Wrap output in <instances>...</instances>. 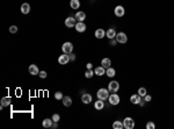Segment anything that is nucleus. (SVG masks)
<instances>
[{
    "mask_svg": "<svg viewBox=\"0 0 174 129\" xmlns=\"http://www.w3.org/2000/svg\"><path fill=\"white\" fill-rule=\"evenodd\" d=\"M108 90H109V92H111V93H116V92L120 90L119 81H115V80L110 81V83H109V85H108Z\"/></svg>",
    "mask_w": 174,
    "mask_h": 129,
    "instance_id": "f03ea898",
    "label": "nucleus"
},
{
    "mask_svg": "<svg viewBox=\"0 0 174 129\" xmlns=\"http://www.w3.org/2000/svg\"><path fill=\"white\" fill-rule=\"evenodd\" d=\"M106 36L109 38V40H113V38L116 37V30L114 28H109L108 30L106 31Z\"/></svg>",
    "mask_w": 174,
    "mask_h": 129,
    "instance_id": "ddd939ff",
    "label": "nucleus"
},
{
    "mask_svg": "<svg viewBox=\"0 0 174 129\" xmlns=\"http://www.w3.org/2000/svg\"><path fill=\"white\" fill-rule=\"evenodd\" d=\"M70 59H71V61H74V59H76V55L71 53V55H70Z\"/></svg>",
    "mask_w": 174,
    "mask_h": 129,
    "instance_id": "f704fd0d",
    "label": "nucleus"
},
{
    "mask_svg": "<svg viewBox=\"0 0 174 129\" xmlns=\"http://www.w3.org/2000/svg\"><path fill=\"white\" fill-rule=\"evenodd\" d=\"M59 119H61V116H59L58 114H53L52 115V121L53 122H58L59 121Z\"/></svg>",
    "mask_w": 174,
    "mask_h": 129,
    "instance_id": "7c9ffc66",
    "label": "nucleus"
},
{
    "mask_svg": "<svg viewBox=\"0 0 174 129\" xmlns=\"http://www.w3.org/2000/svg\"><path fill=\"white\" fill-rule=\"evenodd\" d=\"M145 102H146V101H145V100H144V101H143V100H141V102H139V106H142V107H143L144 105H145Z\"/></svg>",
    "mask_w": 174,
    "mask_h": 129,
    "instance_id": "4c0bfd02",
    "label": "nucleus"
},
{
    "mask_svg": "<svg viewBox=\"0 0 174 129\" xmlns=\"http://www.w3.org/2000/svg\"><path fill=\"white\" fill-rule=\"evenodd\" d=\"M101 65L103 66L105 69H108V68H110V65H111V61L109 58H103L102 62H101Z\"/></svg>",
    "mask_w": 174,
    "mask_h": 129,
    "instance_id": "4be33fe9",
    "label": "nucleus"
},
{
    "mask_svg": "<svg viewBox=\"0 0 174 129\" xmlns=\"http://www.w3.org/2000/svg\"><path fill=\"white\" fill-rule=\"evenodd\" d=\"M94 74H95V73L92 71V69H87V71L85 72V77H86V78H92Z\"/></svg>",
    "mask_w": 174,
    "mask_h": 129,
    "instance_id": "bb28decb",
    "label": "nucleus"
},
{
    "mask_svg": "<svg viewBox=\"0 0 174 129\" xmlns=\"http://www.w3.org/2000/svg\"><path fill=\"white\" fill-rule=\"evenodd\" d=\"M55 98L57 99V100H62V99H63V93H62V92H56Z\"/></svg>",
    "mask_w": 174,
    "mask_h": 129,
    "instance_id": "c756f323",
    "label": "nucleus"
},
{
    "mask_svg": "<svg viewBox=\"0 0 174 129\" xmlns=\"http://www.w3.org/2000/svg\"><path fill=\"white\" fill-rule=\"evenodd\" d=\"M116 41L119 43H122V44H124V43H126V41H128V37H126V35L124 33H119L116 34Z\"/></svg>",
    "mask_w": 174,
    "mask_h": 129,
    "instance_id": "0eeeda50",
    "label": "nucleus"
},
{
    "mask_svg": "<svg viewBox=\"0 0 174 129\" xmlns=\"http://www.w3.org/2000/svg\"><path fill=\"white\" fill-rule=\"evenodd\" d=\"M108 99H109V102H110L111 105H114V106H115V105H119V104H120V96L117 95L116 93L110 94Z\"/></svg>",
    "mask_w": 174,
    "mask_h": 129,
    "instance_id": "423d86ee",
    "label": "nucleus"
},
{
    "mask_svg": "<svg viewBox=\"0 0 174 129\" xmlns=\"http://www.w3.org/2000/svg\"><path fill=\"white\" fill-rule=\"evenodd\" d=\"M106 36V31L102 29V28H99L95 30V37L96 38H103Z\"/></svg>",
    "mask_w": 174,
    "mask_h": 129,
    "instance_id": "dca6fc26",
    "label": "nucleus"
},
{
    "mask_svg": "<svg viewBox=\"0 0 174 129\" xmlns=\"http://www.w3.org/2000/svg\"><path fill=\"white\" fill-rule=\"evenodd\" d=\"M9 31L10 33H16V31H18V27H16V26H10L9 27Z\"/></svg>",
    "mask_w": 174,
    "mask_h": 129,
    "instance_id": "2f4dec72",
    "label": "nucleus"
},
{
    "mask_svg": "<svg viewBox=\"0 0 174 129\" xmlns=\"http://www.w3.org/2000/svg\"><path fill=\"white\" fill-rule=\"evenodd\" d=\"M74 28H76L77 31H79V33H84V31L86 30V25L84 23V21H78V22L76 23V26H74Z\"/></svg>",
    "mask_w": 174,
    "mask_h": 129,
    "instance_id": "6e6552de",
    "label": "nucleus"
},
{
    "mask_svg": "<svg viewBox=\"0 0 174 129\" xmlns=\"http://www.w3.org/2000/svg\"><path fill=\"white\" fill-rule=\"evenodd\" d=\"M70 6L72 9H78V8L80 7V1H79V0H71Z\"/></svg>",
    "mask_w": 174,
    "mask_h": 129,
    "instance_id": "6ab92c4d",
    "label": "nucleus"
},
{
    "mask_svg": "<svg viewBox=\"0 0 174 129\" xmlns=\"http://www.w3.org/2000/svg\"><path fill=\"white\" fill-rule=\"evenodd\" d=\"M76 19L78 21H84L86 19V14L84 12H77L76 14Z\"/></svg>",
    "mask_w": 174,
    "mask_h": 129,
    "instance_id": "393cba45",
    "label": "nucleus"
},
{
    "mask_svg": "<svg viewBox=\"0 0 174 129\" xmlns=\"http://www.w3.org/2000/svg\"><path fill=\"white\" fill-rule=\"evenodd\" d=\"M52 123H53L52 119H44V120H43V122H42V124H43V127H44V128H51Z\"/></svg>",
    "mask_w": 174,
    "mask_h": 129,
    "instance_id": "aec40b11",
    "label": "nucleus"
},
{
    "mask_svg": "<svg viewBox=\"0 0 174 129\" xmlns=\"http://www.w3.org/2000/svg\"><path fill=\"white\" fill-rule=\"evenodd\" d=\"M10 102H12V99L9 96H5V98L1 99V105L3 106H9Z\"/></svg>",
    "mask_w": 174,
    "mask_h": 129,
    "instance_id": "b1692460",
    "label": "nucleus"
},
{
    "mask_svg": "<svg viewBox=\"0 0 174 129\" xmlns=\"http://www.w3.org/2000/svg\"><path fill=\"white\" fill-rule=\"evenodd\" d=\"M113 128L114 129H122V128H124V124H123V122H121V121H115L113 123Z\"/></svg>",
    "mask_w": 174,
    "mask_h": 129,
    "instance_id": "a878e982",
    "label": "nucleus"
},
{
    "mask_svg": "<svg viewBox=\"0 0 174 129\" xmlns=\"http://www.w3.org/2000/svg\"><path fill=\"white\" fill-rule=\"evenodd\" d=\"M94 73L96 74V76H103L105 73H106V69L103 68V66L101 65V66H98V68L95 69V70H94Z\"/></svg>",
    "mask_w": 174,
    "mask_h": 129,
    "instance_id": "4468645a",
    "label": "nucleus"
},
{
    "mask_svg": "<svg viewBox=\"0 0 174 129\" xmlns=\"http://www.w3.org/2000/svg\"><path fill=\"white\" fill-rule=\"evenodd\" d=\"M123 124H124V128L125 129H134L135 121L131 117H125V119L123 120Z\"/></svg>",
    "mask_w": 174,
    "mask_h": 129,
    "instance_id": "7ed1b4c3",
    "label": "nucleus"
},
{
    "mask_svg": "<svg viewBox=\"0 0 174 129\" xmlns=\"http://www.w3.org/2000/svg\"><path fill=\"white\" fill-rule=\"evenodd\" d=\"M141 100H142V96L139 95V94H132L131 98H130V101H131L134 105H139Z\"/></svg>",
    "mask_w": 174,
    "mask_h": 129,
    "instance_id": "9b49d317",
    "label": "nucleus"
},
{
    "mask_svg": "<svg viewBox=\"0 0 174 129\" xmlns=\"http://www.w3.org/2000/svg\"><path fill=\"white\" fill-rule=\"evenodd\" d=\"M62 50H63L64 53H68L70 55L72 52V50H73V44L71 42H65L63 44V47H62Z\"/></svg>",
    "mask_w": 174,
    "mask_h": 129,
    "instance_id": "20e7f679",
    "label": "nucleus"
},
{
    "mask_svg": "<svg viewBox=\"0 0 174 129\" xmlns=\"http://www.w3.org/2000/svg\"><path fill=\"white\" fill-rule=\"evenodd\" d=\"M116 42H117V41H116V40H114V38H113V40H110V44H111V46H115V44H116Z\"/></svg>",
    "mask_w": 174,
    "mask_h": 129,
    "instance_id": "e433bc0d",
    "label": "nucleus"
},
{
    "mask_svg": "<svg viewBox=\"0 0 174 129\" xmlns=\"http://www.w3.org/2000/svg\"><path fill=\"white\" fill-rule=\"evenodd\" d=\"M106 74H107L108 77H110V78H113V77L116 74L115 69H113V68H108V69H106Z\"/></svg>",
    "mask_w": 174,
    "mask_h": 129,
    "instance_id": "5701e85b",
    "label": "nucleus"
},
{
    "mask_svg": "<svg viewBox=\"0 0 174 129\" xmlns=\"http://www.w3.org/2000/svg\"><path fill=\"white\" fill-rule=\"evenodd\" d=\"M154 128H156V124H154L152 121H149L146 123V129H154Z\"/></svg>",
    "mask_w": 174,
    "mask_h": 129,
    "instance_id": "c85d7f7f",
    "label": "nucleus"
},
{
    "mask_svg": "<svg viewBox=\"0 0 174 129\" xmlns=\"http://www.w3.org/2000/svg\"><path fill=\"white\" fill-rule=\"evenodd\" d=\"M92 66H93V64H92V63H88V64H87V69H92Z\"/></svg>",
    "mask_w": 174,
    "mask_h": 129,
    "instance_id": "58836bf2",
    "label": "nucleus"
},
{
    "mask_svg": "<svg viewBox=\"0 0 174 129\" xmlns=\"http://www.w3.org/2000/svg\"><path fill=\"white\" fill-rule=\"evenodd\" d=\"M81 101L84 102V104H89V102L92 101V95L91 94H88V93H85V94H83V96H81Z\"/></svg>",
    "mask_w": 174,
    "mask_h": 129,
    "instance_id": "2eb2a0df",
    "label": "nucleus"
},
{
    "mask_svg": "<svg viewBox=\"0 0 174 129\" xmlns=\"http://www.w3.org/2000/svg\"><path fill=\"white\" fill-rule=\"evenodd\" d=\"M63 105L65 107H70L71 105H72V98L68 95L66 96H63Z\"/></svg>",
    "mask_w": 174,
    "mask_h": 129,
    "instance_id": "f3484780",
    "label": "nucleus"
},
{
    "mask_svg": "<svg viewBox=\"0 0 174 129\" xmlns=\"http://www.w3.org/2000/svg\"><path fill=\"white\" fill-rule=\"evenodd\" d=\"M76 23H77V19L76 18H72V16H70V18H67L65 20V26H66V27H68V28L74 27V26H76Z\"/></svg>",
    "mask_w": 174,
    "mask_h": 129,
    "instance_id": "1a4fd4ad",
    "label": "nucleus"
},
{
    "mask_svg": "<svg viewBox=\"0 0 174 129\" xmlns=\"http://www.w3.org/2000/svg\"><path fill=\"white\" fill-rule=\"evenodd\" d=\"M38 76H40L41 78H45V77H47V72H45V71H40Z\"/></svg>",
    "mask_w": 174,
    "mask_h": 129,
    "instance_id": "473e14b6",
    "label": "nucleus"
},
{
    "mask_svg": "<svg viewBox=\"0 0 174 129\" xmlns=\"http://www.w3.org/2000/svg\"><path fill=\"white\" fill-rule=\"evenodd\" d=\"M146 89H145V87H139V90H138V94L141 96H145L146 95Z\"/></svg>",
    "mask_w": 174,
    "mask_h": 129,
    "instance_id": "cd10ccee",
    "label": "nucleus"
},
{
    "mask_svg": "<svg viewBox=\"0 0 174 129\" xmlns=\"http://www.w3.org/2000/svg\"><path fill=\"white\" fill-rule=\"evenodd\" d=\"M57 127H58L57 122H53V123H52V126H51V128H52V129H56V128H57Z\"/></svg>",
    "mask_w": 174,
    "mask_h": 129,
    "instance_id": "c9c22d12",
    "label": "nucleus"
},
{
    "mask_svg": "<svg viewBox=\"0 0 174 129\" xmlns=\"http://www.w3.org/2000/svg\"><path fill=\"white\" fill-rule=\"evenodd\" d=\"M70 61L71 59H70V55H68V53H63V55L59 56V58H58V63L62 64V65L67 64Z\"/></svg>",
    "mask_w": 174,
    "mask_h": 129,
    "instance_id": "39448f33",
    "label": "nucleus"
},
{
    "mask_svg": "<svg viewBox=\"0 0 174 129\" xmlns=\"http://www.w3.org/2000/svg\"><path fill=\"white\" fill-rule=\"evenodd\" d=\"M96 95H98L99 99H101V100H107V99L109 98V90L107 89H100L98 91V93H96Z\"/></svg>",
    "mask_w": 174,
    "mask_h": 129,
    "instance_id": "f257e3e1",
    "label": "nucleus"
},
{
    "mask_svg": "<svg viewBox=\"0 0 174 129\" xmlns=\"http://www.w3.org/2000/svg\"><path fill=\"white\" fill-rule=\"evenodd\" d=\"M114 13H115L116 16H119V18H121V16L124 15V13H125V10H124L123 6H116L115 9H114Z\"/></svg>",
    "mask_w": 174,
    "mask_h": 129,
    "instance_id": "9d476101",
    "label": "nucleus"
},
{
    "mask_svg": "<svg viewBox=\"0 0 174 129\" xmlns=\"http://www.w3.org/2000/svg\"><path fill=\"white\" fill-rule=\"evenodd\" d=\"M151 99H152V96L149 95V94H146V95L144 96V100H145V101H151Z\"/></svg>",
    "mask_w": 174,
    "mask_h": 129,
    "instance_id": "72a5a7b5",
    "label": "nucleus"
},
{
    "mask_svg": "<svg viewBox=\"0 0 174 129\" xmlns=\"http://www.w3.org/2000/svg\"><path fill=\"white\" fill-rule=\"evenodd\" d=\"M94 107H95V109H98V111H101V109H102V108L105 107V102H103V100H101V99H99L98 101L95 102Z\"/></svg>",
    "mask_w": 174,
    "mask_h": 129,
    "instance_id": "412c9836",
    "label": "nucleus"
},
{
    "mask_svg": "<svg viewBox=\"0 0 174 129\" xmlns=\"http://www.w3.org/2000/svg\"><path fill=\"white\" fill-rule=\"evenodd\" d=\"M29 73L33 74V76H35V74H38L40 73V70H38L37 65H35V64H31V65H29Z\"/></svg>",
    "mask_w": 174,
    "mask_h": 129,
    "instance_id": "f8f14e48",
    "label": "nucleus"
},
{
    "mask_svg": "<svg viewBox=\"0 0 174 129\" xmlns=\"http://www.w3.org/2000/svg\"><path fill=\"white\" fill-rule=\"evenodd\" d=\"M21 12H22V14H28V13L30 12V6H29V4H27V3L22 4V6H21Z\"/></svg>",
    "mask_w": 174,
    "mask_h": 129,
    "instance_id": "a211bd4d",
    "label": "nucleus"
}]
</instances>
